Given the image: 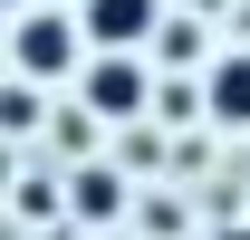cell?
<instances>
[{
	"instance_id": "cell-9",
	"label": "cell",
	"mask_w": 250,
	"mask_h": 240,
	"mask_svg": "<svg viewBox=\"0 0 250 240\" xmlns=\"http://www.w3.org/2000/svg\"><path fill=\"white\" fill-rule=\"evenodd\" d=\"M192 10H241V0H192Z\"/></svg>"
},
{
	"instance_id": "cell-11",
	"label": "cell",
	"mask_w": 250,
	"mask_h": 240,
	"mask_svg": "<svg viewBox=\"0 0 250 240\" xmlns=\"http://www.w3.org/2000/svg\"><path fill=\"white\" fill-rule=\"evenodd\" d=\"M10 10H29V0H10Z\"/></svg>"
},
{
	"instance_id": "cell-4",
	"label": "cell",
	"mask_w": 250,
	"mask_h": 240,
	"mask_svg": "<svg viewBox=\"0 0 250 240\" xmlns=\"http://www.w3.org/2000/svg\"><path fill=\"white\" fill-rule=\"evenodd\" d=\"M77 20H87L96 48H154V29L173 10H164V0H77Z\"/></svg>"
},
{
	"instance_id": "cell-1",
	"label": "cell",
	"mask_w": 250,
	"mask_h": 240,
	"mask_svg": "<svg viewBox=\"0 0 250 240\" xmlns=\"http://www.w3.org/2000/svg\"><path fill=\"white\" fill-rule=\"evenodd\" d=\"M96 58V39L77 10H48V0H29V10H10V67L20 77H48V87H77V67Z\"/></svg>"
},
{
	"instance_id": "cell-10",
	"label": "cell",
	"mask_w": 250,
	"mask_h": 240,
	"mask_svg": "<svg viewBox=\"0 0 250 240\" xmlns=\"http://www.w3.org/2000/svg\"><path fill=\"white\" fill-rule=\"evenodd\" d=\"M96 240H125V231H96Z\"/></svg>"
},
{
	"instance_id": "cell-6",
	"label": "cell",
	"mask_w": 250,
	"mask_h": 240,
	"mask_svg": "<svg viewBox=\"0 0 250 240\" xmlns=\"http://www.w3.org/2000/svg\"><path fill=\"white\" fill-rule=\"evenodd\" d=\"M0 125H10V144H39V125H48V77H20V67H10Z\"/></svg>"
},
{
	"instance_id": "cell-3",
	"label": "cell",
	"mask_w": 250,
	"mask_h": 240,
	"mask_svg": "<svg viewBox=\"0 0 250 240\" xmlns=\"http://www.w3.org/2000/svg\"><path fill=\"white\" fill-rule=\"evenodd\" d=\"M67 221H77V231H116V221H135V192H125V163H67Z\"/></svg>"
},
{
	"instance_id": "cell-7",
	"label": "cell",
	"mask_w": 250,
	"mask_h": 240,
	"mask_svg": "<svg viewBox=\"0 0 250 240\" xmlns=\"http://www.w3.org/2000/svg\"><path fill=\"white\" fill-rule=\"evenodd\" d=\"M154 58H173V67L202 58V10H173V20H164V29H154ZM202 67H212V58H202Z\"/></svg>"
},
{
	"instance_id": "cell-5",
	"label": "cell",
	"mask_w": 250,
	"mask_h": 240,
	"mask_svg": "<svg viewBox=\"0 0 250 240\" xmlns=\"http://www.w3.org/2000/svg\"><path fill=\"white\" fill-rule=\"evenodd\" d=\"M202 96H212V125H221V135H250V39H231V48L202 67Z\"/></svg>"
},
{
	"instance_id": "cell-8",
	"label": "cell",
	"mask_w": 250,
	"mask_h": 240,
	"mask_svg": "<svg viewBox=\"0 0 250 240\" xmlns=\"http://www.w3.org/2000/svg\"><path fill=\"white\" fill-rule=\"evenodd\" d=\"M231 29H241V39H250V0H241V10H231Z\"/></svg>"
},
{
	"instance_id": "cell-2",
	"label": "cell",
	"mask_w": 250,
	"mask_h": 240,
	"mask_svg": "<svg viewBox=\"0 0 250 240\" xmlns=\"http://www.w3.org/2000/svg\"><path fill=\"white\" fill-rule=\"evenodd\" d=\"M77 96H87L106 125H135V116H154V96H164V77L145 67V48H96L87 67H77Z\"/></svg>"
}]
</instances>
